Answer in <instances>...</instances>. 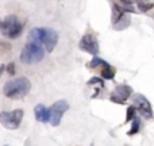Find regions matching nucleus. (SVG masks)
<instances>
[{"mask_svg": "<svg viewBox=\"0 0 154 146\" xmlns=\"http://www.w3.org/2000/svg\"><path fill=\"white\" fill-rule=\"evenodd\" d=\"M35 119L41 123H48L50 120V110H48L43 104H38L34 108Z\"/></svg>", "mask_w": 154, "mask_h": 146, "instance_id": "obj_10", "label": "nucleus"}, {"mask_svg": "<svg viewBox=\"0 0 154 146\" xmlns=\"http://www.w3.org/2000/svg\"><path fill=\"white\" fill-rule=\"evenodd\" d=\"M134 106L137 107L138 112L145 118H152L153 116V111H152V106L147 101V99L142 95H135L134 96Z\"/></svg>", "mask_w": 154, "mask_h": 146, "instance_id": "obj_9", "label": "nucleus"}, {"mask_svg": "<svg viewBox=\"0 0 154 146\" xmlns=\"http://www.w3.org/2000/svg\"><path fill=\"white\" fill-rule=\"evenodd\" d=\"M95 84H100L101 87H103V80L97 79V77H92V79L88 81V85H95Z\"/></svg>", "mask_w": 154, "mask_h": 146, "instance_id": "obj_18", "label": "nucleus"}, {"mask_svg": "<svg viewBox=\"0 0 154 146\" xmlns=\"http://www.w3.org/2000/svg\"><path fill=\"white\" fill-rule=\"evenodd\" d=\"M122 3H125V4H133L134 0H120Z\"/></svg>", "mask_w": 154, "mask_h": 146, "instance_id": "obj_19", "label": "nucleus"}, {"mask_svg": "<svg viewBox=\"0 0 154 146\" xmlns=\"http://www.w3.org/2000/svg\"><path fill=\"white\" fill-rule=\"evenodd\" d=\"M137 2H138V7L142 11H147L150 8H153V3H145L143 0H137Z\"/></svg>", "mask_w": 154, "mask_h": 146, "instance_id": "obj_15", "label": "nucleus"}, {"mask_svg": "<svg viewBox=\"0 0 154 146\" xmlns=\"http://www.w3.org/2000/svg\"><path fill=\"white\" fill-rule=\"evenodd\" d=\"M29 41L32 42L42 43L45 46L46 51L51 53L54 50V48L57 46L58 42V34L56 30L49 29V27H34L32 30H30L29 33Z\"/></svg>", "mask_w": 154, "mask_h": 146, "instance_id": "obj_1", "label": "nucleus"}, {"mask_svg": "<svg viewBox=\"0 0 154 146\" xmlns=\"http://www.w3.org/2000/svg\"><path fill=\"white\" fill-rule=\"evenodd\" d=\"M79 48L81 49V50L87 51V53L92 54V56H97L99 51H100L97 38H96V35L91 34V33H89V34H85L84 37L80 39Z\"/></svg>", "mask_w": 154, "mask_h": 146, "instance_id": "obj_7", "label": "nucleus"}, {"mask_svg": "<svg viewBox=\"0 0 154 146\" xmlns=\"http://www.w3.org/2000/svg\"><path fill=\"white\" fill-rule=\"evenodd\" d=\"M45 50L46 49L42 43L29 41L24 45L23 50L20 53V61L23 64H35V62H39L45 57Z\"/></svg>", "mask_w": 154, "mask_h": 146, "instance_id": "obj_3", "label": "nucleus"}, {"mask_svg": "<svg viewBox=\"0 0 154 146\" xmlns=\"http://www.w3.org/2000/svg\"><path fill=\"white\" fill-rule=\"evenodd\" d=\"M138 130H139V119L135 116L133 119V127H131V130L128 131V135H134L135 133H138Z\"/></svg>", "mask_w": 154, "mask_h": 146, "instance_id": "obj_14", "label": "nucleus"}, {"mask_svg": "<svg viewBox=\"0 0 154 146\" xmlns=\"http://www.w3.org/2000/svg\"><path fill=\"white\" fill-rule=\"evenodd\" d=\"M5 70H7V73L8 74H11V76H14L16 72H15V64L14 62H10V64L5 67Z\"/></svg>", "mask_w": 154, "mask_h": 146, "instance_id": "obj_17", "label": "nucleus"}, {"mask_svg": "<svg viewBox=\"0 0 154 146\" xmlns=\"http://www.w3.org/2000/svg\"><path fill=\"white\" fill-rule=\"evenodd\" d=\"M135 111H137V107L135 106H131L127 108V114H126V122H130L131 119L135 118Z\"/></svg>", "mask_w": 154, "mask_h": 146, "instance_id": "obj_13", "label": "nucleus"}, {"mask_svg": "<svg viewBox=\"0 0 154 146\" xmlns=\"http://www.w3.org/2000/svg\"><path fill=\"white\" fill-rule=\"evenodd\" d=\"M49 110H50V120H49V123H50L51 126H54V127H57V126H60V123H61L62 115L69 110V104H68L66 100H58Z\"/></svg>", "mask_w": 154, "mask_h": 146, "instance_id": "obj_6", "label": "nucleus"}, {"mask_svg": "<svg viewBox=\"0 0 154 146\" xmlns=\"http://www.w3.org/2000/svg\"><path fill=\"white\" fill-rule=\"evenodd\" d=\"M114 23H115V29L116 30H123V29H126V27L130 24V16L126 15V14L123 12L122 15H120L119 18L114 22Z\"/></svg>", "mask_w": 154, "mask_h": 146, "instance_id": "obj_11", "label": "nucleus"}, {"mask_svg": "<svg viewBox=\"0 0 154 146\" xmlns=\"http://www.w3.org/2000/svg\"><path fill=\"white\" fill-rule=\"evenodd\" d=\"M4 69H5V67L4 65H0V76L3 74V72H4Z\"/></svg>", "mask_w": 154, "mask_h": 146, "instance_id": "obj_20", "label": "nucleus"}, {"mask_svg": "<svg viewBox=\"0 0 154 146\" xmlns=\"http://www.w3.org/2000/svg\"><path fill=\"white\" fill-rule=\"evenodd\" d=\"M104 60H101V58H99V57H95V58L91 61V64H89V67L91 68H97V67H100V65H103L104 64Z\"/></svg>", "mask_w": 154, "mask_h": 146, "instance_id": "obj_16", "label": "nucleus"}, {"mask_svg": "<svg viewBox=\"0 0 154 146\" xmlns=\"http://www.w3.org/2000/svg\"><path fill=\"white\" fill-rule=\"evenodd\" d=\"M22 30H23V24L15 15H8L3 20H0V33L4 37L15 39L22 34Z\"/></svg>", "mask_w": 154, "mask_h": 146, "instance_id": "obj_4", "label": "nucleus"}, {"mask_svg": "<svg viewBox=\"0 0 154 146\" xmlns=\"http://www.w3.org/2000/svg\"><path fill=\"white\" fill-rule=\"evenodd\" d=\"M131 92H133V89H131V87H128V85H126V84L118 85L111 95V101L123 104L128 98H130Z\"/></svg>", "mask_w": 154, "mask_h": 146, "instance_id": "obj_8", "label": "nucleus"}, {"mask_svg": "<svg viewBox=\"0 0 154 146\" xmlns=\"http://www.w3.org/2000/svg\"><path fill=\"white\" fill-rule=\"evenodd\" d=\"M23 110H14V111H0V123L8 130H16L20 126L23 119Z\"/></svg>", "mask_w": 154, "mask_h": 146, "instance_id": "obj_5", "label": "nucleus"}, {"mask_svg": "<svg viewBox=\"0 0 154 146\" xmlns=\"http://www.w3.org/2000/svg\"><path fill=\"white\" fill-rule=\"evenodd\" d=\"M101 77L106 80H112L115 77V69L107 62L101 65Z\"/></svg>", "mask_w": 154, "mask_h": 146, "instance_id": "obj_12", "label": "nucleus"}, {"mask_svg": "<svg viewBox=\"0 0 154 146\" xmlns=\"http://www.w3.org/2000/svg\"><path fill=\"white\" fill-rule=\"evenodd\" d=\"M31 88V82L26 77H18L7 81L3 87V92L10 99H22L29 93Z\"/></svg>", "mask_w": 154, "mask_h": 146, "instance_id": "obj_2", "label": "nucleus"}]
</instances>
